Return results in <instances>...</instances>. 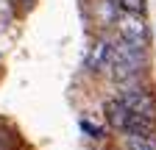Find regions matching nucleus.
<instances>
[{"instance_id": "f257e3e1", "label": "nucleus", "mask_w": 156, "mask_h": 150, "mask_svg": "<svg viewBox=\"0 0 156 150\" xmlns=\"http://www.w3.org/2000/svg\"><path fill=\"white\" fill-rule=\"evenodd\" d=\"M145 61V47H134L123 39H117L112 45V59H109V70H112V78L114 81H128L134 75H140Z\"/></svg>"}, {"instance_id": "f03ea898", "label": "nucleus", "mask_w": 156, "mask_h": 150, "mask_svg": "<svg viewBox=\"0 0 156 150\" xmlns=\"http://www.w3.org/2000/svg\"><path fill=\"white\" fill-rule=\"evenodd\" d=\"M120 103L131 111V114H140V117H156V103H153V95L148 89H140V86H131L120 95Z\"/></svg>"}, {"instance_id": "7ed1b4c3", "label": "nucleus", "mask_w": 156, "mask_h": 150, "mask_svg": "<svg viewBox=\"0 0 156 150\" xmlns=\"http://www.w3.org/2000/svg\"><path fill=\"white\" fill-rule=\"evenodd\" d=\"M117 28H120V39L134 45V47H145V22L140 14H123L117 20Z\"/></svg>"}, {"instance_id": "20e7f679", "label": "nucleus", "mask_w": 156, "mask_h": 150, "mask_svg": "<svg viewBox=\"0 0 156 150\" xmlns=\"http://www.w3.org/2000/svg\"><path fill=\"white\" fill-rule=\"evenodd\" d=\"M126 136H140L148 142H156V117H140V114H131L126 122Z\"/></svg>"}, {"instance_id": "39448f33", "label": "nucleus", "mask_w": 156, "mask_h": 150, "mask_svg": "<svg viewBox=\"0 0 156 150\" xmlns=\"http://www.w3.org/2000/svg\"><path fill=\"white\" fill-rule=\"evenodd\" d=\"M109 59H112V42L98 39V42L89 47L87 70H89V72H103V70H109Z\"/></svg>"}, {"instance_id": "423d86ee", "label": "nucleus", "mask_w": 156, "mask_h": 150, "mask_svg": "<svg viewBox=\"0 0 156 150\" xmlns=\"http://www.w3.org/2000/svg\"><path fill=\"white\" fill-rule=\"evenodd\" d=\"M103 114H106V120H109L112 128L126 131V122H128V117H131V111L120 103V97H112V100L103 103Z\"/></svg>"}, {"instance_id": "0eeeda50", "label": "nucleus", "mask_w": 156, "mask_h": 150, "mask_svg": "<svg viewBox=\"0 0 156 150\" xmlns=\"http://www.w3.org/2000/svg\"><path fill=\"white\" fill-rule=\"evenodd\" d=\"M126 150H156V142H148L140 136H126Z\"/></svg>"}, {"instance_id": "6e6552de", "label": "nucleus", "mask_w": 156, "mask_h": 150, "mask_svg": "<svg viewBox=\"0 0 156 150\" xmlns=\"http://www.w3.org/2000/svg\"><path fill=\"white\" fill-rule=\"evenodd\" d=\"M117 6H120L126 14H140V17H142V11H145V0H117Z\"/></svg>"}, {"instance_id": "1a4fd4ad", "label": "nucleus", "mask_w": 156, "mask_h": 150, "mask_svg": "<svg viewBox=\"0 0 156 150\" xmlns=\"http://www.w3.org/2000/svg\"><path fill=\"white\" fill-rule=\"evenodd\" d=\"M81 131H87V134L95 136V139L103 136V128H98V125H92V122H87V120H81Z\"/></svg>"}]
</instances>
